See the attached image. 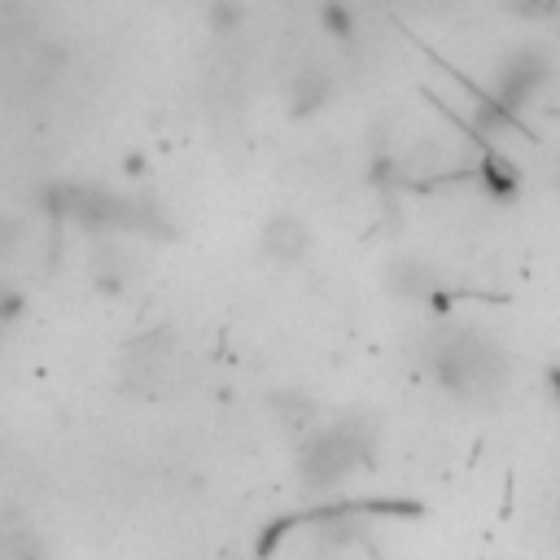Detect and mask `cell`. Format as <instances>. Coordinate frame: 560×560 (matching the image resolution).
Returning a JSON list of instances; mask_svg holds the SVG:
<instances>
[{"mask_svg": "<svg viewBox=\"0 0 560 560\" xmlns=\"http://www.w3.org/2000/svg\"><path fill=\"white\" fill-rule=\"evenodd\" d=\"M421 364L438 381V390L464 407H495L512 381V360L503 342L477 325H455L447 316L425 329Z\"/></svg>", "mask_w": 560, "mask_h": 560, "instance_id": "obj_1", "label": "cell"}, {"mask_svg": "<svg viewBox=\"0 0 560 560\" xmlns=\"http://www.w3.org/2000/svg\"><path fill=\"white\" fill-rule=\"evenodd\" d=\"M377 455V425L364 416H342L333 425H320L299 447V477L307 490L329 495L346 486L360 468H368Z\"/></svg>", "mask_w": 560, "mask_h": 560, "instance_id": "obj_2", "label": "cell"}, {"mask_svg": "<svg viewBox=\"0 0 560 560\" xmlns=\"http://www.w3.org/2000/svg\"><path fill=\"white\" fill-rule=\"evenodd\" d=\"M547 80H551V58L543 53V49H512L503 62H499V71H495V101L499 106H508L512 114L516 110H525L543 88H547Z\"/></svg>", "mask_w": 560, "mask_h": 560, "instance_id": "obj_3", "label": "cell"}, {"mask_svg": "<svg viewBox=\"0 0 560 560\" xmlns=\"http://www.w3.org/2000/svg\"><path fill=\"white\" fill-rule=\"evenodd\" d=\"M386 290H390L394 299H403V303H416V307H425V312L447 316V280L438 276L434 263H425V258H416V254H403V258H394V263L386 267ZM438 316H434V320H438Z\"/></svg>", "mask_w": 560, "mask_h": 560, "instance_id": "obj_4", "label": "cell"}, {"mask_svg": "<svg viewBox=\"0 0 560 560\" xmlns=\"http://www.w3.org/2000/svg\"><path fill=\"white\" fill-rule=\"evenodd\" d=\"M258 245H263V258H271V263H280V267H290V263H303V258L312 254L316 241H312L307 219H299V215H290V210H280V215H271V219L263 223Z\"/></svg>", "mask_w": 560, "mask_h": 560, "instance_id": "obj_5", "label": "cell"}, {"mask_svg": "<svg viewBox=\"0 0 560 560\" xmlns=\"http://www.w3.org/2000/svg\"><path fill=\"white\" fill-rule=\"evenodd\" d=\"M473 180H477V188H482L495 206H512V202L521 197V188H525L521 167H516L503 149H495V145L482 149V158H477V167H473Z\"/></svg>", "mask_w": 560, "mask_h": 560, "instance_id": "obj_6", "label": "cell"}, {"mask_svg": "<svg viewBox=\"0 0 560 560\" xmlns=\"http://www.w3.org/2000/svg\"><path fill=\"white\" fill-rule=\"evenodd\" d=\"M329 97H333V80H329L325 71H303V75L294 80V88H290L294 114H316V110L329 106Z\"/></svg>", "mask_w": 560, "mask_h": 560, "instance_id": "obj_7", "label": "cell"}, {"mask_svg": "<svg viewBox=\"0 0 560 560\" xmlns=\"http://www.w3.org/2000/svg\"><path fill=\"white\" fill-rule=\"evenodd\" d=\"M0 560H45V543L27 525H0Z\"/></svg>", "mask_w": 560, "mask_h": 560, "instance_id": "obj_8", "label": "cell"}, {"mask_svg": "<svg viewBox=\"0 0 560 560\" xmlns=\"http://www.w3.org/2000/svg\"><path fill=\"white\" fill-rule=\"evenodd\" d=\"M320 32L333 40H355V10L346 0H320Z\"/></svg>", "mask_w": 560, "mask_h": 560, "instance_id": "obj_9", "label": "cell"}, {"mask_svg": "<svg viewBox=\"0 0 560 560\" xmlns=\"http://www.w3.org/2000/svg\"><path fill=\"white\" fill-rule=\"evenodd\" d=\"M241 23H245V10L236 5V0H210L206 27H210L215 36H232V32H241Z\"/></svg>", "mask_w": 560, "mask_h": 560, "instance_id": "obj_10", "label": "cell"}, {"mask_svg": "<svg viewBox=\"0 0 560 560\" xmlns=\"http://www.w3.org/2000/svg\"><path fill=\"white\" fill-rule=\"evenodd\" d=\"M23 236H27V223L19 215H10V210H0V263H10L19 254Z\"/></svg>", "mask_w": 560, "mask_h": 560, "instance_id": "obj_11", "label": "cell"}, {"mask_svg": "<svg viewBox=\"0 0 560 560\" xmlns=\"http://www.w3.org/2000/svg\"><path fill=\"white\" fill-rule=\"evenodd\" d=\"M27 316V294L14 285H0V329H10Z\"/></svg>", "mask_w": 560, "mask_h": 560, "instance_id": "obj_12", "label": "cell"}, {"mask_svg": "<svg viewBox=\"0 0 560 560\" xmlns=\"http://www.w3.org/2000/svg\"><path fill=\"white\" fill-rule=\"evenodd\" d=\"M543 394L560 407V364H547V368H543Z\"/></svg>", "mask_w": 560, "mask_h": 560, "instance_id": "obj_13", "label": "cell"}, {"mask_svg": "<svg viewBox=\"0 0 560 560\" xmlns=\"http://www.w3.org/2000/svg\"><path fill=\"white\" fill-rule=\"evenodd\" d=\"M145 171H149V162H145V158H136V154H132V158H127V175H132V180H141V175H145Z\"/></svg>", "mask_w": 560, "mask_h": 560, "instance_id": "obj_14", "label": "cell"}]
</instances>
